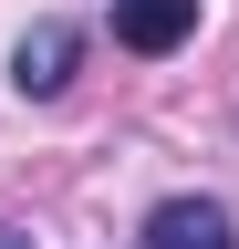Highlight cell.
Masks as SVG:
<instances>
[{"label":"cell","mask_w":239,"mask_h":249,"mask_svg":"<svg viewBox=\"0 0 239 249\" xmlns=\"http://www.w3.org/2000/svg\"><path fill=\"white\" fill-rule=\"evenodd\" d=\"M73 21H32V31H21V52H11V83L21 93H32V104H52V93H63L73 83Z\"/></svg>","instance_id":"1"},{"label":"cell","mask_w":239,"mask_h":249,"mask_svg":"<svg viewBox=\"0 0 239 249\" xmlns=\"http://www.w3.org/2000/svg\"><path fill=\"white\" fill-rule=\"evenodd\" d=\"M146 249H239V229H229L219 197H166L146 218Z\"/></svg>","instance_id":"2"},{"label":"cell","mask_w":239,"mask_h":249,"mask_svg":"<svg viewBox=\"0 0 239 249\" xmlns=\"http://www.w3.org/2000/svg\"><path fill=\"white\" fill-rule=\"evenodd\" d=\"M198 31V0H114V42L125 52H177Z\"/></svg>","instance_id":"3"},{"label":"cell","mask_w":239,"mask_h":249,"mask_svg":"<svg viewBox=\"0 0 239 249\" xmlns=\"http://www.w3.org/2000/svg\"><path fill=\"white\" fill-rule=\"evenodd\" d=\"M0 249H32V229H11V218H0Z\"/></svg>","instance_id":"4"}]
</instances>
